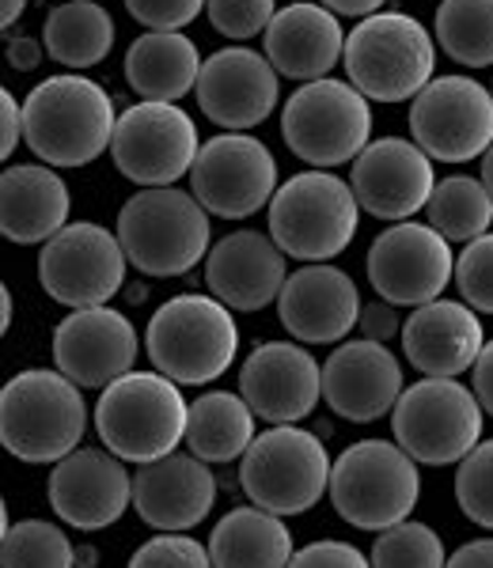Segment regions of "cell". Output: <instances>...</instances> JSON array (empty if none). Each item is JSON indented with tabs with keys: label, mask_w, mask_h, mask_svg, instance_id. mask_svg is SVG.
Returning <instances> with one entry per match:
<instances>
[{
	"label": "cell",
	"mask_w": 493,
	"mask_h": 568,
	"mask_svg": "<svg viewBox=\"0 0 493 568\" xmlns=\"http://www.w3.org/2000/svg\"><path fill=\"white\" fill-rule=\"evenodd\" d=\"M88 428L80 387L61 372L27 368L0 387V447L20 463L50 466L77 452Z\"/></svg>",
	"instance_id": "7a4b0ae2"
},
{
	"label": "cell",
	"mask_w": 493,
	"mask_h": 568,
	"mask_svg": "<svg viewBox=\"0 0 493 568\" xmlns=\"http://www.w3.org/2000/svg\"><path fill=\"white\" fill-rule=\"evenodd\" d=\"M403 353L422 375L433 379H455L471 372L474 356L486 345L482 318L460 300H429L414 307V315L403 323Z\"/></svg>",
	"instance_id": "484cf974"
},
{
	"label": "cell",
	"mask_w": 493,
	"mask_h": 568,
	"mask_svg": "<svg viewBox=\"0 0 493 568\" xmlns=\"http://www.w3.org/2000/svg\"><path fill=\"white\" fill-rule=\"evenodd\" d=\"M429 227L444 235L449 243H471L490 232L493 224V197L486 194L482 179L471 175H449L433 186L425 201Z\"/></svg>",
	"instance_id": "d6a6232c"
},
{
	"label": "cell",
	"mask_w": 493,
	"mask_h": 568,
	"mask_svg": "<svg viewBox=\"0 0 493 568\" xmlns=\"http://www.w3.org/2000/svg\"><path fill=\"white\" fill-rule=\"evenodd\" d=\"M125 12L149 31H182L205 12V0H125Z\"/></svg>",
	"instance_id": "60d3db41"
},
{
	"label": "cell",
	"mask_w": 493,
	"mask_h": 568,
	"mask_svg": "<svg viewBox=\"0 0 493 568\" xmlns=\"http://www.w3.org/2000/svg\"><path fill=\"white\" fill-rule=\"evenodd\" d=\"M50 508L77 530H107L130 508V470L111 452L77 447L50 470Z\"/></svg>",
	"instance_id": "44dd1931"
},
{
	"label": "cell",
	"mask_w": 493,
	"mask_h": 568,
	"mask_svg": "<svg viewBox=\"0 0 493 568\" xmlns=\"http://www.w3.org/2000/svg\"><path fill=\"white\" fill-rule=\"evenodd\" d=\"M42 42H34V39H12L8 42V65H16L20 72H31V69H39V61H42Z\"/></svg>",
	"instance_id": "7dc6e473"
},
{
	"label": "cell",
	"mask_w": 493,
	"mask_h": 568,
	"mask_svg": "<svg viewBox=\"0 0 493 568\" xmlns=\"http://www.w3.org/2000/svg\"><path fill=\"white\" fill-rule=\"evenodd\" d=\"M125 254L103 224L77 220L42 243L39 284L61 307H103L125 284Z\"/></svg>",
	"instance_id": "5bb4252c"
},
{
	"label": "cell",
	"mask_w": 493,
	"mask_h": 568,
	"mask_svg": "<svg viewBox=\"0 0 493 568\" xmlns=\"http://www.w3.org/2000/svg\"><path fill=\"white\" fill-rule=\"evenodd\" d=\"M137 329L114 307H77L53 329V364L77 387L114 383L137 364Z\"/></svg>",
	"instance_id": "d6986e66"
},
{
	"label": "cell",
	"mask_w": 493,
	"mask_h": 568,
	"mask_svg": "<svg viewBox=\"0 0 493 568\" xmlns=\"http://www.w3.org/2000/svg\"><path fill=\"white\" fill-rule=\"evenodd\" d=\"M331 455L323 439L296 425H273L240 455V485L254 508L270 516H300L326 497Z\"/></svg>",
	"instance_id": "9c48e42d"
},
{
	"label": "cell",
	"mask_w": 493,
	"mask_h": 568,
	"mask_svg": "<svg viewBox=\"0 0 493 568\" xmlns=\"http://www.w3.org/2000/svg\"><path fill=\"white\" fill-rule=\"evenodd\" d=\"M144 349L152 368L168 375L179 387H202L213 383L235 364L240 353V326L235 315L213 296H187L168 300L144 329Z\"/></svg>",
	"instance_id": "277c9868"
},
{
	"label": "cell",
	"mask_w": 493,
	"mask_h": 568,
	"mask_svg": "<svg viewBox=\"0 0 493 568\" xmlns=\"http://www.w3.org/2000/svg\"><path fill=\"white\" fill-rule=\"evenodd\" d=\"M187 406L179 383L160 372H125L107 383L95 402V433L122 463H157L187 436Z\"/></svg>",
	"instance_id": "3957f363"
},
{
	"label": "cell",
	"mask_w": 493,
	"mask_h": 568,
	"mask_svg": "<svg viewBox=\"0 0 493 568\" xmlns=\"http://www.w3.org/2000/svg\"><path fill=\"white\" fill-rule=\"evenodd\" d=\"M471 394L479 398L482 414L493 417V342L482 345V353L471 364Z\"/></svg>",
	"instance_id": "f6af8a7d"
},
{
	"label": "cell",
	"mask_w": 493,
	"mask_h": 568,
	"mask_svg": "<svg viewBox=\"0 0 493 568\" xmlns=\"http://www.w3.org/2000/svg\"><path fill=\"white\" fill-rule=\"evenodd\" d=\"M125 568H213L209 549L190 535H160L149 538L144 546H137Z\"/></svg>",
	"instance_id": "ab89813d"
},
{
	"label": "cell",
	"mask_w": 493,
	"mask_h": 568,
	"mask_svg": "<svg viewBox=\"0 0 493 568\" xmlns=\"http://www.w3.org/2000/svg\"><path fill=\"white\" fill-rule=\"evenodd\" d=\"M358 326H361V334L369 337V342H391V337L403 329V323H399V315H395V307L391 304H369L364 307L361 304V315H358Z\"/></svg>",
	"instance_id": "7bdbcfd3"
},
{
	"label": "cell",
	"mask_w": 493,
	"mask_h": 568,
	"mask_svg": "<svg viewBox=\"0 0 493 568\" xmlns=\"http://www.w3.org/2000/svg\"><path fill=\"white\" fill-rule=\"evenodd\" d=\"M361 205L334 171H300L270 197V240L285 258L331 262L353 243Z\"/></svg>",
	"instance_id": "52a82bcc"
},
{
	"label": "cell",
	"mask_w": 493,
	"mask_h": 568,
	"mask_svg": "<svg viewBox=\"0 0 493 568\" xmlns=\"http://www.w3.org/2000/svg\"><path fill=\"white\" fill-rule=\"evenodd\" d=\"M240 398L270 425H296L319 406V361L304 345L262 342L240 368Z\"/></svg>",
	"instance_id": "cb8c5ba5"
},
{
	"label": "cell",
	"mask_w": 493,
	"mask_h": 568,
	"mask_svg": "<svg viewBox=\"0 0 493 568\" xmlns=\"http://www.w3.org/2000/svg\"><path fill=\"white\" fill-rule=\"evenodd\" d=\"M403 394V364L380 342H345L319 368V398L353 425L388 417Z\"/></svg>",
	"instance_id": "ffe728a7"
},
{
	"label": "cell",
	"mask_w": 493,
	"mask_h": 568,
	"mask_svg": "<svg viewBox=\"0 0 493 568\" xmlns=\"http://www.w3.org/2000/svg\"><path fill=\"white\" fill-rule=\"evenodd\" d=\"M213 568H285L292 557V535L281 516L262 508H232L209 535Z\"/></svg>",
	"instance_id": "f546056e"
},
{
	"label": "cell",
	"mask_w": 493,
	"mask_h": 568,
	"mask_svg": "<svg viewBox=\"0 0 493 568\" xmlns=\"http://www.w3.org/2000/svg\"><path fill=\"white\" fill-rule=\"evenodd\" d=\"M444 568H493V538H474V542L460 546Z\"/></svg>",
	"instance_id": "bcb514c9"
},
{
	"label": "cell",
	"mask_w": 493,
	"mask_h": 568,
	"mask_svg": "<svg viewBox=\"0 0 493 568\" xmlns=\"http://www.w3.org/2000/svg\"><path fill=\"white\" fill-rule=\"evenodd\" d=\"M23 141V118H20V103L16 95L0 84V163L16 152V144Z\"/></svg>",
	"instance_id": "ee69618b"
},
{
	"label": "cell",
	"mask_w": 493,
	"mask_h": 568,
	"mask_svg": "<svg viewBox=\"0 0 493 568\" xmlns=\"http://www.w3.org/2000/svg\"><path fill=\"white\" fill-rule=\"evenodd\" d=\"M444 561H449V554H444L441 535L429 524H414V519L380 530L369 554L372 568H444Z\"/></svg>",
	"instance_id": "d590c367"
},
{
	"label": "cell",
	"mask_w": 493,
	"mask_h": 568,
	"mask_svg": "<svg viewBox=\"0 0 493 568\" xmlns=\"http://www.w3.org/2000/svg\"><path fill=\"white\" fill-rule=\"evenodd\" d=\"M490 95H493V88H490Z\"/></svg>",
	"instance_id": "db71d44e"
},
{
	"label": "cell",
	"mask_w": 493,
	"mask_h": 568,
	"mask_svg": "<svg viewBox=\"0 0 493 568\" xmlns=\"http://www.w3.org/2000/svg\"><path fill=\"white\" fill-rule=\"evenodd\" d=\"M452 277L460 284L463 304L482 311V315H493V232L467 243V251L455 258Z\"/></svg>",
	"instance_id": "74e56055"
},
{
	"label": "cell",
	"mask_w": 493,
	"mask_h": 568,
	"mask_svg": "<svg viewBox=\"0 0 493 568\" xmlns=\"http://www.w3.org/2000/svg\"><path fill=\"white\" fill-rule=\"evenodd\" d=\"M0 568H77V549L50 519H23L0 538Z\"/></svg>",
	"instance_id": "e575fe53"
},
{
	"label": "cell",
	"mask_w": 493,
	"mask_h": 568,
	"mask_svg": "<svg viewBox=\"0 0 493 568\" xmlns=\"http://www.w3.org/2000/svg\"><path fill=\"white\" fill-rule=\"evenodd\" d=\"M202 53L182 31H149L125 50V80L149 103H179L198 84Z\"/></svg>",
	"instance_id": "f1b7e54d"
},
{
	"label": "cell",
	"mask_w": 493,
	"mask_h": 568,
	"mask_svg": "<svg viewBox=\"0 0 493 568\" xmlns=\"http://www.w3.org/2000/svg\"><path fill=\"white\" fill-rule=\"evenodd\" d=\"M342 61L350 80L372 103H406L436 72V42L406 12H372L345 34Z\"/></svg>",
	"instance_id": "5b68a950"
},
{
	"label": "cell",
	"mask_w": 493,
	"mask_h": 568,
	"mask_svg": "<svg viewBox=\"0 0 493 568\" xmlns=\"http://www.w3.org/2000/svg\"><path fill=\"white\" fill-rule=\"evenodd\" d=\"M452 243L429 224L399 220L369 246V284L391 307H422L452 284Z\"/></svg>",
	"instance_id": "2e32d148"
},
{
	"label": "cell",
	"mask_w": 493,
	"mask_h": 568,
	"mask_svg": "<svg viewBox=\"0 0 493 568\" xmlns=\"http://www.w3.org/2000/svg\"><path fill=\"white\" fill-rule=\"evenodd\" d=\"M278 190V160L259 136L217 133L190 163V194L209 216L247 220L270 205Z\"/></svg>",
	"instance_id": "4fadbf2b"
},
{
	"label": "cell",
	"mask_w": 493,
	"mask_h": 568,
	"mask_svg": "<svg viewBox=\"0 0 493 568\" xmlns=\"http://www.w3.org/2000/svg\"><path fill=\"white\" fill-rule=\"evenodd\" d=\"M205 12L217 34L232 42H247L266 31V23L278 12V0H205Z\"/></svg>",
	"instance_id": "f35d334b"
},
{
	"label": "cell",
	"mask_w": 493,
	"mask_h": 568,
	"mask_svg": "<svg viewBox=\"0 0 493 568\" xmlns=\"http://www.w3.org/2000/svg\"><path fill=\"white\" fill-rule=\"evenodd\" d=\"M23 141L46 168H88L111 149L114 99L80 72L46 77L20 103Z\"/></svg>",
	"instance_id": "6da1fadb"
},
{
	"label": "cell",
	"mask_w": 493,
	"mask_h": 568,
	"mask_svg": "<svg viewBox=\"0 0 493 568\" xmlns=\"http://www.w3.org/2000/svg\"><path fill=\"white\" fill-rule=\"evenodd\" d=\"M69 186L46 163H12L0 171V235L34 246L69 224Z\"/></svg>",
	"instance_id": "83f0119b"
},
{
	"label": "cell",
	"mask_w": 493,
	"mask_h": 568,
	"mask_svg": "<svg viewBox=\"0 0 493 568\" xmlns=\"http://www.w3.org/2000/svg\"><path fill=\"white\" fill-rule=\"evenodd\" d=\"M455 500L471 524L493 530V439H479L455 470Z\"/></svg>",
	"instance_id": "8d00e7d4"
},
{
	"label": "cell",
	"mask_w": 493,
	"mask_h": 568,
	"mask_svg": "<svg viewBox=\"0 0 493 568\" xmlns=\"http://www.w3.org/2000/svg\"><path fill=\"white\" fill-rule=\"evenodd\" d=\"M281 136L296 160L315 171L353 163L372 136V106L345 80H312L296 88L281 110Z\"/></svg>",
	"instance_id": "30bf717a"
},
{
	"label": "cell",
	"mask_w": 493,
	"mask_h": 568,
	"mask_svg": "<svg viewBox=\"0 0 493 568\" xmlns=\"http://www.w3.org/2000/svg\"><path fill=\"white\" fill-rule=\"evenodd\" d=\"M433 34L455 65H493V0H441Z\"/></svg>",
	"instance_id": "836d02e7"
},
{
	"label": "cell",
	"mask_w": 493,
	"mask_h": 568,
	"mask_svg": "<svg viewBox=\"0 0 493 568\" xmlns=\"http://www.w3.org/2000/svg\"><path fill=\"white\" fill-rule=\"evenodd\" d=\"M198 125L179 103H133L111 133L114 168L137 186H175L198 155Z\"/></svg>",
	"instance_id": "9a60e30c"
},
{
	"label": "cell",
	"mask_w": 493,
	"mask_h": 568,
	"mask_svg": "<svg viewBox=\"0 0 493 568\" xmlns=\"http://www.w3.org/2000/svg\"><path fill=\"white\" fill-rule=\"evenodd\" d=\"M285 254L266 232H240L224 235L213 251L205 254V284L209 296L221 300L228 311H262L278 300L285 284Z\"/></svg>",
	"instance_id": "d4e9b609"
},
{
	"label": "cell",
	"mask_w": 493,
	"mask_h": 568,
	"mask_svg": "<svg viewBox=\"0 0 493 568\" xmlns=\"http://www.w3.org/2000/svg\"><path fill=\"white\" fill-rule=\"evenodd\" d=\"M61 4H66V0H61Z\"/></svg>",
	"instance_id": "11a10c76"
},
{
	"label": "cell",
	"mask_w": 493,
	"mask_h": 568,
	"mask_svg": "<svg viewBox=\"0 0 493 568\" xmlns=\"http://www.w3.org/2000/svg\"><path fill=\"white\" fill-rule=\"evenodd\" d=\"M118 246L144 277H182L209 254V213L175 186H149L118 213Z\"/></svg>",
	"instance_id": "8992f818"
},
{
	"label": "cell",
	"mask_w": 493,
	"mask_h": 568,
	"mask_svg": "<svg viewBox=\"0 0 493 568\" xmlns=\"http://www.w3.org/2000/svg\"><path fill=\"white\" fill-rule=\"evenodd\" d=\"M361 315V292L345 270L312 262L285 277L278 292V318L296 342L334 345L350 337Z\"/></svg>",
	"instance_id": "603a6c76"
},
{
	"label": "cell",
	"mask_w": 493,
	"mask_h": 568,
	"mask_svg": "<svg viewBox=\"0 0 493 568\" xmlns=\"http://www.w3.org/2000/svg\"><path fill=\"white\" fill-rule=\"evenodd\" d=\"M391 433L414 463L452 466L482 439V406L460 379H417L391 406Z\"/></svg>",
	"instance_id": "8fae6325"
},
{
	"label": "cell",
	"mask_w": 493,
	"mask_h": 568,
	"mask_svg": "<svg viewBox=\"0 0 493 568\" xmlns=\"http://www.w3.org/2000/svg\"><path fill=\"white\" fill-rule=\"evenodd\" d=\"M334 511L358 530H388L410 519L422 497V474L391 439H361L331 463L326 481Z\"/></svg>",
	"instance_id": "ba28073f"
},
{
	"label": "cell",
	"mask_w": 493,
	"mask_h": 568,
	"mask_svg": "<svg viewBox=\"0 0 493 568\" xmlns=\"http://www.w3.org/2000/svg\"><path fill=\"white\" fill-rule=\"evenodd\" d=\"M187 447L202 463H235L254 439L251 406L232 390H209L187 406Z\"/></svg>",
	"instance_id": "4dcf8cb0"
},
{
	"label": "cell",
	"mask_w": 493,
	"mask_h": 568,
	"mask_svg": "<svg viewBox=\"0 0 493 568\" xmlns=\"http://www.w3.org/2000/svg\"><path fill=\"white\" fill-rule=\"evenodd\" d=\"M42 50L66 69H91L114 50V20L95 0H66L42 23Z\"/></svg>",
	"instance_id": "1f68e13d"
},
{
	"label": "cell",
	"mask_w": 493,
	"mask_h": 568,
	"mask_svg": "<svg viewBox=\"0 0 493 568\" xmlns=\"http://www.w3.org/2000/svg\"><path fill=\"white\" fill-rule=\"evenodd\" d=\"M262 39H266L262 42L266 45L262 58L270 61L278 77L312 84V80H323L342 61L345 31L338 23V16L326 12L323 4L296 0V4L273 12Z\"/></svg>",
	"instance_id": "4316f807"
},
{
	"label": "cell",
	"mask_w": 493,
	"mask_h": 568,
	"mask_svg": "<svg viewBox=\"0 0 493 568\" xmlns=\"http://www.w3.org/2000/svg\"><path fill=\"white\" fill-rule=\"evenodd\" d=\"M194 91L202 114L228 133H247L262 125L281 99L278 72L262 53L247 45H224L202 61Z\"/></svg>",
	"instance_id": "ac0fdd59"
},
{
	"label": "cell",
	"mask_w": 493,
	"mask_h": 568,
	"mask_svg": "<svg viewBox=\"0 0 493 568\" xmlns=\"http://www.w3.org/2000/svg\"><path fill=\"white\" fill-rule=\"evenodd\" d=\"M285 568H372V565L358 546L338 542V538H323V542L292 549Z\"/></svg>",
	"instance_id": "b9f144b4"
},
{
	"label": "cell",
	"mask_w": 493,
	"mask_h": 568,
	"mask_svg": "<svg viewBox=\"0 0 493 568\" xmlns=\"http://www.w3.org/2000/svg\"><path fill=\"white\" fill-rule=\"evenodd\" d=\"M8 326H12V292H8V284L0 281V337L8 334Z\"/></svg>",
	"instance_id": "f907efd6"
},
{
	"label": "cell",
	"mask_w": 493,
	"mask_h": 568,
	"mask_svg": "<svg viewBox=\"0 0 493 568\" xmlns=\"http://www.w3.org/2000/svg\"><path fill=\"white\" fill-rule=\"evenodd\" d=\"M130 504L137 516L163 535H187L205 524L217 504V478L209 463L194 455H163L157 463H141L130 478Z\"/></svg>",
	"instance_id": "7402d4cb"
},
{
	"label": "cell",
	"mask_w": 493,
	"mask_h": 568,
	"mask_svg": "<svg viewBox=\"0 0 493 568\" xmlns=\"http://www.w3.org/2000/svg\"><path fill=\"white\" fill-rule=\"evenodd\" d=\"M4 530H8V504L0 497V538H4Z\"/></svg>",
	"instance_id": "f5cc1de1"
},
{
	"label": "cell",
	"mask_w": 493,
	"mask_h": 568,
	"mask_svg": "<svg viewBox=\"0 0 493 568\" xmlns=\"http://www.w3.org/2000/svg\"><path fill=\"white\" fill-rule=\"evenodd\" d=\"M319 4H323L326 12H334V16H358V20H364V16L380 12L388 0H319Z\"/></svg>",
	"instance_id": "c3c4849f"
},
{
	"label": "cell",
	"mask_w": 493,
	"mask_h": 568,
	"mask_svg": "<svg viewBox=\"0 0 493 568\" xmlns=\"http://www.w3.org/2000/svg\"><path fill=\"white\" fill-rule=\"evenodd\" d=\"M482 186H486V194L493 197V144L482 152Z\"/></svg>",
	"instance_id": "816d5d0a"
},
{
	"label": "cell",
	"mask_w": 493,
	"mask_h": 568,
	"mask_svg": "<svg viewBox=\"0 0 493 568\" xmlns=\"http://www.w3.org/2000/svg\"><path fill=\"white\" fill-rule=\"evenodd\" d=\"M23 8H27V0H0V31H8V27L20 20Z\"/></svg>",
	"instance_id": "681fc988"
},
{
	"label": "cell",
	"mask_w": 493,
	"mask_h": 568,
	"mask_svg": "<svg viewBox=\"0 0 493 568\" xmlns=\"http://www.w3.org/2000/svg\"><path fill=\"white\" fill-rule=\"evenodd\" d=\"M410 141L429 160L471 163L493 144V95L474 77H433L410 103Z\"/></svg>",
	"instance_id": "7c38bea8"
},
{
	"label": "cell",
	"mask_w": 493,
	"mask_h": 568,
	"mask_svg": "<svg viewBox=\"0 0 493 568\" xmlns=\"http://www.w3.org/2000/svg\"><path fill=\"white\" fill-rule=\"evenodd\" d=\"M433 186V160L406 136L369 141L350 168V190L358 205L376 220H391V224L422 213Z\"/></svg>",
	"instance_id": "e0dca14e"
}]
</instances>
